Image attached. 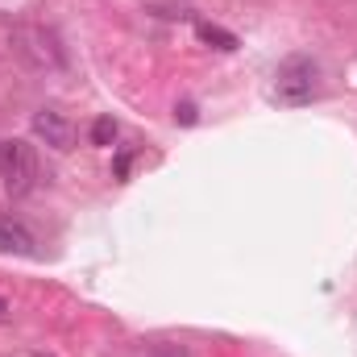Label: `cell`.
<instances>
[{
	"mask_svg": "<svg viewBox=\"0 0 357 357\" xmlns=\"http://www.w3.org/2000/svg\"><path fill=\"white\" fill-rule=\"evenodd\" d=\"M33 137H42V142L54 146V150H71L75 129H71V121H67L59 108H42V112H33Z\"/></svg>",
	"mask_w": 357,
	"mask_h": 357,
	"instance_id": "obj_3",
	"label": "cell"
},
{
	"mask_svg": "<svg viewBox=\"0 0 357 357\" xmlns=\"http://www.w3.org/2000/svg\"><path fill=\"white\" fill-rule=\"evenodd\" d=\"M0 178H4V187H8L13 195H21V191L33 187V178H38V158H33V146H29V142H21V137L0 142Z\"/></svg>",
	"mask_w": 357,
	"mask_h": 357,
	"instance_id": "obj_2",
	"label": "cell"
},
{
	"mask_svg": "<svg viewBox=\"0 0 357 357\" xmlns=\"http://www.w3.org/2000/svg\"><path fill=\"white\" fill-rule=\"evenodd\" d=\"M316 75H320V67L307 59V54H295V59H287L282 67H278V75H274V88H270V100L274 104H287V108H299V104H307L312 96H316Z\"/></svg>",
	"mask_w": 357,
	"mask_h": 357,
	"instance_id": "obj_1",
	"label": "cell"
},
{
	"mask_svg": "<svg viewBox=\"0 0 357 357\" xmlns=\"http://www.w3.org/2000/svg\"><path fill=\"white\" fill-rule=\"evenodd\" d=\"M195 33H199L208 46H216V50H237V46H241V42H237V33H229V29H220V25H208V21H204Z\"/></svg>",
	"mask_w": 357,
	"mask_h": 357,
	"instance_id": "obj_5",
	"label": "cell"
},
{
	"mask_svg": "<svg viewBox=\"0 0 357 357\" xmlns=\"http://www.w3.org/2000/svg\"><path fill=\"white\" fill-rule=\"evenodd\" d=\"M116 142V121L112 116H96L91 125V146H112Z\"/></svg>",
	"mask_w": 357,
	"mask_h": 357,
	"instance_id": "obj_6",
	"label": "cell"
},
{
	"mask_svg": "<svg viewBox=\"0 0 357 357\" xmlns=\"http://www.w3.org/2000/svg\"><path fill=\"white\" fill-rule=\"evenodd\" d=\"M0 254H17V258H38V241L33 233L13 220V216H0Z\"/></svg>",
	"mask_w": 357,
	"mask_h": 357,
	"instance_id": "obj_4",
	"label": "cell"
},
{
	"mask_svg": "<svg viewBox=\"0 0 357 357\" xmlns=\"http://www.w3.org/2000/svg\"><path fill=\"white\" fill-rule=\"evenodd\" d=\"M175 121H183V125H195V104H178V108H175Z\"/></svg>",
	"mask_w": 357,
	"mask_h": 357,
	"instance_id": "obj_7",
	"label": "cell"
},
{
	"mask_svg": "<svg viewBox=\"0 0 357 357\" xmlns=\"http://www.w3.org/2000/svg\"><path fill=\"white\" fill-rule=\"evenodd\" d=\"M8 316H13V303H8V299H0V320H8Z\"/></svg>",
	"mask_w": 357,
	"mask_h": 357,
	"instance_id": "obj_8",
	"label": "cell"
}]
</instances>
